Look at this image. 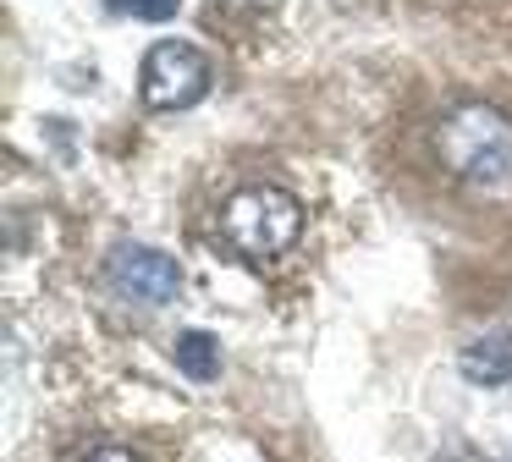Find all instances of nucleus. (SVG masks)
Segmentation results:
<instances>
[{
    "instance_id": "nucleus-1",
    "label": "nucleus",
    "mask_w": 512,
    "mask_h": 462,
    "mask_svg": "<svg viewBox=\"0 0 512 462\" xmlns=\"http://www.w3.org/2000/svg\"><path fill=\"white\" fill-rule=\"evenodd\" d=\"M446 171L485 193H512V121L490 105H457L435 132Z\"/></svg>"
},
{
    "instance_id": "nucleus-2",
    "label": "nucleus",
    "mask_w": 512,
    "mask_h": 462,
    "mask_svg": "<svg viewBox=\"0 0 512 462\" xmlns=\"http://www.w3.org/2000/svg\"><path fill=\"white\" fill-rule=\"evenodd\" d=\"M303 231V204L287 187H243L221 209V237L237 259H281Z\"/></svg>"
},
{
    "instance_id": "nucleus-3",
    "label": "nucleus",
    "mask_w": 512,
    "mask_h": 462,
    "mask_svg": "<svg viewBox=\"0 0 512 462\" xmlns=\"http://www.w3.org/2000/svg\"><path fill=\"white\" fill-rule=\"evenodd\" d=\"M105 286L133 308H166L182 292V270L166 248H144V242H116L105 259Z\"/></svg>"
},
{
    "instance_id": "nucleus-4",
    "label": "nucleus",
    "mask_w": 512,
    "mask_h": 462,
    "mask_svg": "<svg viewBox=\"0 0 512 462\" xmlns=\"http://www.w3.org/2000/svg\"><path fill=\"white\" fill-rule=\"evenodd\" d=\"M138 88L155 110H188L210 94V61L182 39H160L138 66Z\"/></svg>"
},
{
    "instance_id": "nucleus-5",
    "label": "nucleus",
    "mask_w": 512,
    "mask_h": 462,
    "mask_svg": "<svg viewBox=\"0 0 512 462\" xmlns=\"http://www.w3.org/2000/svg\"><path fill=\"white\" fill-rule=\"evenodd\" d=\"M457 369H463V380L474 385H507L512 380V330H485V336H474L463 352H457Z\"/></svg>"
},
{
    "instance_id": "nucleus-6",
    "label": "nucleus",
    "mask_w": 512,
    "mask_h": 462,
    "mask_svg": "<svg viewBox=\"0 0 512 462\" xmlns=\"http://www.w3.org/2000/svg\"><path fill=\"white\" fill-rule=\"evenodd\" d=\"M177 369L188 380H215L221 374V347H215L210 330H182L177 336Z\"/></svg>"
},
{
    "instance_id": "nucleus-7",
    "label": "nucleus",
    "mask_w": 512,
    "mask_h": 462,
    "mask_svg": "<svg viewBox=\"0 0 512 462\" xmlns=\"http://www.w3.org/2000/svg\"><path fill=\"white\" fill-rule=\"evenodd\" d=\"M111 17H138V22H171L182 11V0H105Z\"/></svg>"
},
{
    "instance_id": "nucleus-8",
    "label": "nucleus",
    "mask_w": 512,
    "mask_h": 462,
    "mask_svg": "<svg viewBox=\"0 0 512 462\" xmlns=\"http://www.w3.org/2000/svg\"><path fill=\"white\" fill-rule=\"evenodd\" d=\"M78 462H138V457H133L127 446H89Z\"/></svg>"
},
{
    "instance_id": "nucleus-9",
    "label": "nucleus",
    "mask_w": 512,
    "mask_h": 462,
    "mask_svg": "<svg viewBox=\"0 0 512 462\" xmlns=\"http://www.w3.org/2000/svg\"><path fill=\"white\" fill-rule=\"evenodd\" d=\"M226 6H248V11H270L276 0H226Z\"/></svg>"
}]
</instances>
